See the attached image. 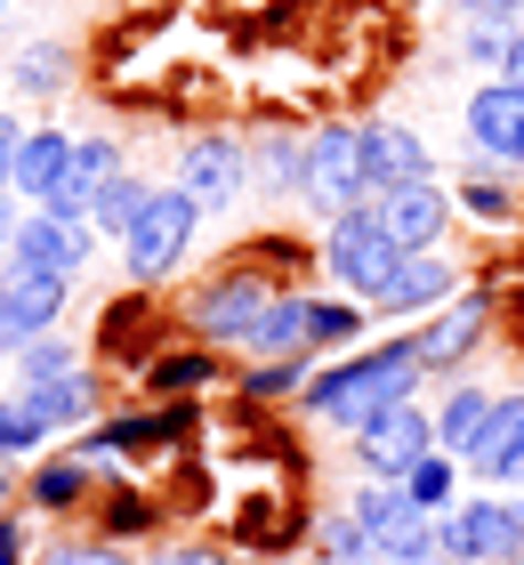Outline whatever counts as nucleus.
<instances>
[{
	"label": "nucleus",
	"instance_id": "f257e3e1",
	"mask_svg": "<svg viewBox=\"0 0 524 565\" xmlns=\"http://www.w3.org/2000/svg\"><path fill=\"white\" fill-rule=\"evenodd\" d=\"M419 340H396V348H372V355H355V364H339L323 380H307V413H323L339 428H363L379 413V404H404L419 388Z\"/></svg>",
	"mask_w": 524,
	"mask_h": 565
},
{
	"label": "nucleus",
	"instance_id": "f03ea898",
	"mask_svg": "<svg viewBox=\"0 0 524 565\" xmlns=\"http://www.w3.org/2000/svg\"><path fill=\"white\" fill-rule=\"evenodd\" d=\"M194 226H202V202H194L186 186H153V194H146V211H138V226L121 235L129 275H138V282H162L178 259H186Z\"/></svg>",
	"mask_w": 524,
	"mask_h": 565
},
{
	"label": "nucleus",
	"instance_id": "7ed1b4c3",
	"mask_svg": "<svg viewBox=\"0 0 524 565\" xmlns=\"http://www.w3.org/2000/svg\"><path fill=\"white\" fill-rule=\"evenodd\" d=\"M396 235H387V218H379V202H355V211H339L331 218V235H323V267L347 282V291L372 299L387 275H396Z\"/></svg>",
	"mask_w": 524,
	"mask_h": 565
},
{
	"label": "nucleus",
	"instance_id": "20e7f679",
	"mask_svg": "<svg viewBox=\"0 0 524 565\" xmlns=\"http://www.w3.org/2000/svg\"><path fill=\"white\" fill-rule=\"evenodd\" d=\"M299 194H307L323 218L355 211V202H379L372 178H363V130H314V138H307V178H299Z\"/></svg>",
	"mask_w": 524,
	"mask_h": 565
},
{
	"label": "nucleus",
	"instance_id": "39448f33",
	"mask_svg": "<svg viewBox=\"0 0 524 565\" xmlns=\"http://www.w3.org/2000/svg\"><path fill=\"white\" fill-rule=\"evenodd\" d=\"M355 452H363V469H372V477H404L411 460L436 452V420L419 413L411 396L404 404H379V413L355 428Z\"/></svg>",
	"mask_w": 524,
	"mask_h": 565
},
{
	"label": "nucleus",
	"instance_id": "423d86ee",
	"mask_svg": "<svg viewBox=\"0 0 524 565\" xmlns=\"http://www.w3.org/2000/svg\"><path fill=\"white\" fill-rule=\"evenodd\" d=\"M65 316V275H33V267H17L9 282H0V355H17V348H33L49 340V323Z\"/></svg>",
	"mask_w": 524,
	"mask_h": 565
},
{
	"label": "nucleus",
	"instance_id": "0eeeda50",
	"mask_svg": "<svg viewBox=\"0 0 524 565\" xmlns=\"http://www.w3.org/2000/svg\"><path fill=\"white\" fill-rule=\"evenodd\" d=\"M443 550L468 557V565H516V542H524V518L516 501H468L460 518H443Z\"/></svg>",
	"mask_w": 524,
	"mask_h": 565
},
{
	"label": "nucleus",
	"instance_id": "6e6552de",
	"mask_svg": "<svg viewBox=\"0 0 524 565\" xmlns=\"http://www.w3.org/2000/svg\"><path fill=\"white\" fill-rule=\"evenodd\" d=\"M355 518H363V533H372V550L379 557H396V550H411V542H428V509H419L411 493H404V477H379V484H363L355 493Z\"/></svg>",
	"mask_w": 524,
	"mask_h": 565
},
{
	"label": "nucleus",
	"instance_id": "1a4fd4ad",
	"mask_svg": "<svg viewBox=\"0 0 524 565\" xmlns=\"http://www.w3.org/2000/svg\"><path fill=\"white\" fill-rule=\"evenodd\" d=\"M89 243L82 235V218H57V211H41V218H17V267H33V275H65L73 267H89Z\"/></svg>",
	"mask_w": 524,
	"mask_h": 565
},
{
	"label": "nucleus",
	"instance_id": "9d476101",
	"mask_svg": "<svg viewBox=\"0 0 524 565\" xmlns=\"http://www.w3.org/2000/svg\"><path fill=\"white\" fill-rule=\"evenodd\" d=\"M468 138L492 162H524V82H484L468 97Z\"/></svg>",
	"mask_w": 524,
	"mask_h": 565
},
{
	"label": "nucleus",
	"instance_id": "9b49d317",
	"mask_svg": "<svg viewBox=\"0 0 524 565\" xmlns=\"http://www.w3.org/2000/svg\"><path fill=\"white\" fill-rule=\"evenodd\" d=\"M443 299H452V259H436V250H404L396 275L372 291L379 316H428V307H443Z\"/></svg>",
	"mask_w": 524,
	"mask_h": 565
},
{
	"label": "nucleus",
	"instance_id": "f8f14e48",
	"mask_svg": "<svg viewBox=\"0 0 524 565\" xmlns=\"http://www.w3.org/2000/svg\"><path fill=\"white\" fill-rule=\"evenodd\" d=\"M436 162H428V146H419L404 121H372L363 130V178H372V194H396V186H419Z\"/></svg>",
	"mask_w": 524,
	"mask_h": 565
},
{
	"label": "nucleus",
	"instance_id": "ddd939ff",
	"mask_svg": "<svg viewBox=\"0 0 524 565\" xmlns=\"http://www.w3.org/2000/svg\"><path fill=\"white\" fill-rule=\"evenodd\" d=\"M267 299H275V282H258V275H226V282H210V291L194 299V323L210 331V340H250V323L267 316Z\"/></svg>",
	"mask_w": 524,
	"mask_h": 565
},
{
	"label": "nucleus",
	"instance_id": "4468645a",
	"mask_svg": "<svg viewBox=\"0 0 524 565\" xmlns=\"http://www.w3.org/2000/svg\"><path fill=\"white\" fill-rule=\"evenodd\" d=\"M178 186H186L202 211H226V202L243 194V146L234 138H194L186 162H178Z\"/></svg>",
	"mask_w": 524,
	"mask_h": 565
},
{
	"label": "nucleus",
	"instance_id": "2eb2a0df",
	"mask_svg": "<svg viewBox=\"0 0 524 565\" xmlns=\"http://www.w3.org/2000/svg\"><path fill=\"white\" fill-rule=\"evenodd\" d=\"M105 178H114V146H105V138H73V162H65V178H57V186L41 194V211L82 218V226H89L97 194H105Z\"/></svg>",
	"mask_w": 524,
	"mask_h": 565
},
{
	"label": "nucleus",
	"instance_id": "dca6fc26",
	"mask_svg": "<svg viewBox=\"0 0 524 565\" xmlns=\"http://www.w3.org/2000/svg\"><path fill=\"white\" fill-rule=\"evenodd\" d=\"M379 218H387V235H396V250H436L443 218H452V202H443V194L428 186V178H419V186L379 194Z\"/></svg>",
	"mask_w": 524,
	"mask_h": 565
},
{
	"label": "nucleus",
	"instance_id": "f3484780",
	"mask_svg": "<svg viewBox=\"0 0 524 565\" xmlns=\"http://www.w3.org/2000/svg\"><path fill=\"white\" fill-rule=\"evenodd\" d=\"M477 340H484V299H443V316L419 331V364H428V372H452Z\"/></svg>",
	"mask_w": 524,
	"mask_h": 565
},
{
	"label": "nucleus",
	"instance_id": "a211bd4d",
	"mask_svg": "<svg viewBox=\"0 0 524 565\" xmlns=\"http://www.w3.org/2000/svg\"><path fill=\"white\" fill-rule=\"evenodd\" d=\"M524 460V396H492V420L477 436V452H468V469L477 477H509Z\"/></svg>",
	"mask_w": 524,
	"mask_h": 565
},
{
	"label": "nucleus",
	"instance_id": "6ab92c4d",
	"mask_svg": "<svg viewBox=\"0 0 524 565\" xmlns=\"http://www.w3.org/2000/svg\"><path fill=\"white\" fill-rule=\"evenodd\" d=\"M307 340H314V299L275 291V299H267V316L250 323V340H243V348H258V355H299Z\"/></svg>",
	"mask_w": 524,
	"mask_h": 565
},
{
	"label": "nucleus",
	"instance_id": "aec40b11",
	"mask_svg": "<svg viewBox=\"0 0 524 565\" xmlns=\"http://www.w3.org/2000/svg\"><path fill=\"white\" fill-rule=\"evenodd\" d=\"M65 162H73V138L65 130H24V146H17V194H49L65 178Z\"/></svg>",
	"mask_w": 524,
	"mask_h": 565
},
{
	"label": "nucleus",
	"instance_id": "412c9836",
	"mask_svg": "<svg viewBox=\"0 0 524 565\" xmlns=\"http://www.w3.org/2000/svg\"><path fill=\"white\" fill-rule=\"evenodd\" d=\"M24 404L41 413V428H82V420H97V380L89 372L49 380V388H24Z\"/></svg>",
	"mask_w": 524,
	"mask_h": 565
},
{
	"label": "nucleus",
	"instance_id": "4be33fe9",
	"mask_svg": "<svg viewBox=\"0 0 524 565\" xmlns=\"http://www.w3.org/2000/svg\"><path fill=\"white\" fill-rule=\"evenodd\" d=\"M484 420H492V396L484 388H452V396H443V413H436V445L452 460H468V452H477V436H484Z\"/></svg>",
	"mask_w": 524,
	"mask_h": 565
},
{
	"label": "nucleus",
	"instance_id": "5701e85b",
	"mask_svg": "<svg viewBox=\"0 0 524 565\" xmlns=\"http://www.w3.org/2000/svg\"><path fill=\"white\" fill-rule=\"evenodd\" d=\"M146 178H129V170H114L105 178V194H97V211H89V226L97 235H129V226H138V211H146Z\"/></svg>",
	"mask_w": 524,
	"mask_h": 565
},
{
	"label": "nucleus",
	"instance_id": "b1692460",
	"mask_svg": "<svg viewBox=\"0 0 524 565\" xmlns=\"http://www.w3.org/2000/svg\"><path fill=\"white\" fill-rule=\"evenodd\" d=\"M314 542H323L331 565H379V550H372V533H363L355 509H347V518H323V525H314Z\"/></svg>",
	"mask_w": 524,
	"mask_h": 565
},
{
	"label": "nucleus",
	"instance_id": "393cba45",
	"mask_svg": "<svg viewBox=\"0 0 524 565\" xmlns=\"http://www.w3.org/2000/svg\"><path fill=\"white\" fill-rule=\"evenodd\" d=\"M404 493H411V501H419V509H428V518H436V509L452 501V452L436 445L428 460H411V469H404Z\"/></svg>",
	"mask_w": 524,
	"mask_h": 565
},
{
	"label": "nucleus",
	"instance_id": "a878e982",
	"mask_svg": "<svg viewBox=\"0 0 524 565\" xmlns=\"http://www.w3.org/2000/svg\"><path fill=\"white\" fill-rule=\"evenodd\" d=\"M17 372H24V388H49V380L82 372V355H73L65 340H33V348H17Z\"/></svg>",
	"mask_w": 524,
	"mask_h": 565
},
{
	"label": "nucleus",
	"instance_id": "bb28decb",
	"mask_svg": "<svg viewBox=\"0 0 524 565\" xmlns=\"http://www.w3.org/2000/svg\"><path fill=\"white\" fill-rule=\"evenodd\" d=\"M82 493H89V469H82V460H49V469L33 477V501H41V509H73Z\"/></svg>",
	"mask_w": 524,
	"mask_h": 565
},
{
	"label": "nucleus",
	"instance_id": "cd10ccee",
	"mask_svg": "<svg viewBox=\"0 0 524 565\" xmlns=\"http://www.w3.org/2000/svg\"><path fill=\"white\" fill-rule=\"evenodd\" d=\"M299 380H307V348H299V355H267V364H258L243 388H250V396H291Z\"/></svg>",
	"mask_w": 524,
	"mask_h": 565
},
{
	"label": "nucleus",
	"instance_id": "c85d7f7f",
	"mask_svg": "<svg viewBox=\"0 0 524 565\" xmlns=\"http://www.w3.org/2000/svg\"><path fill=\"white\" fill-rule=\"evenodd\" d=\"M202 380H218V364H210V355H162V364H153V388H170V396L202 388Z\"/></svg>",
	"mask_w": 524,
	"mask_h": 565
},
{
	"label": "nucleus",
	"instance_id": "c756f323",
	"mask_svg": "<svg viewBox=\"0 0 524 565\" xmlns=\"http://www.w3.org/2000/svg\"><path fill=\"white\" fill-rule=\"evenodd\" d=\"M355 331H363V316H355V307H331V299H314V340H307V348H347Z\"/></svg>",
	"mask_w": 524,
	"mask_h": 565
},
{
	"label": "nucleus",
	"instance_id": "7c9ffc66",
	"mask_svg": "<svg viewBox=\"0 0 524 565\" xmlns=\"http://www.w3.org/2000/svg\"><path fill=\"white\" fill-rule=\"evenodd\" d=\"M41 413H33V404H0V452H33L41 445Z\"/></svg>",
	"mask_w": 524,
	"mask_h": 565
},
{
	"label": "nucleus",
	"instance_id": "2f4dec72",
	"mask_svg": "<svg viewBox=\"0 0 524 565\" xmlns=\"http://www.w3.org/2000/svg\"><path fill=\"white\" fill-rule=\"evenodd\" d=\"M379 565H452V550H443V533H428V542H411V550L379 557Z\"/></svg>",
	"mask_w": 524,
	"mask_h": 565
},
{
	"label": "nucleus",
	"instance_id": "473e14b6",
	"mask_svg": "<svg viewBox=\"0 0 524 565\" xmlns=\"http://www.w3.org/2000/svg\"><path fill=\"white\" fill-rule=\"evenodd\" d=\"M468 49H477L484 65H501V57H509V24H477V33H468Z\"/></svg>",
	"mask_w": 524,
	"mask_h": 565
},
{
	"label": "nucleus",
	"instance_id": "72a5a7b5",
	"mask_svg": "<svg viewBox=\"0 0 524 565\" xmlns=\"http://www.w3.org/2000/svg\"><path fill=\"white\" fill-rule=\"evenodd\" d=\"M17 146H24V130L0 114V186H17Z\"/></svg>",
	"mask_w": 524,
	"mask_h": 565
},
{
	"label": "nucleus",
	"instance_id": "f704fd0d",
	"mask_svg": "<svg viewBox=\"0 0 524 565\" xmlns=\"http://www.w3.org/2000/svg\"><path fill=\"white\" fill-rule=\"evenodd\" d=\"M460 9H468V17H477V24H509V17L524 9V0H460Z\"/></svg>",
	"mask_w": 524,
	"mask_h": 565
},
{
	"label": "nucleus",
	"instance_id": "c9c22d12",
	"mask_svg": "<svg viewBox=\"0 0 524 565\" xmlns=\"http://www.w3.org/2000/svg\"><path fill=\"white\" fill-rule=\"evenodd\" d=\"M468 211L477 218H509V194L501 186H468Z\"/></svg>",
	"mask_w": 524,
	"mask_h": 565
},
{
	"label": "nucleus",
	"instance_id": "e433bc0d",
	"mask_svg": "<svg viewBox=\"0 0 524 565\" xmlns=\"http://www.w3.org/2000/svg\"><path fill=\"white\" fill-rule=\"evenodd\" d=\"M41 565H129L121 550H57V557H41Z\"/></svg>",
	"mask_w": 524,
	"mask_h": 565
},
{
	"label": "nucleus",
	"instance_id": "4c0bfd02",
	"mask_svg": "<svg viewBox=\"0 0 524 565\" xmlns=\"http://www.w3.org/2000/svg\"><path fill=\"white\" fill-rule=\"evenodd\" d=\"M0 565H24V533L9 518H0Z\"/></svg>",
	"mask_w": 524,
	"mask_h": 565
},
{
	"label": "nucleus",
	"instance_id": "58836bf2",
	"mask_svg": "<svg viewBox=\"0 0 524 565\" xmlns=\"http://www.w3.org/2000/svg\"><path fill=\"white\" fill-rule=\"evenodd\" d=\"M501 82H524V33H509V57H501Z\"/></svg>",
	"mask_w": 524,
	"mask_h": 565
},
{
	"label": "nucleus",
	"instance_id": "ea45409f",
	"mask_svg": "<svg viewBox=\"0 0 524 565\" xmlns=\"http://www.w3.org/2000/svg\"><path fill=\"white\" fill-rule=\"evenodd\" d=\"M153 565H226V557H210V550H170V557H153Z\"/></svg>",
	"mask_w": 524,
	"mask_h": 565
},
{
	"label": "nucleus",
	"instance_id": "a19ab883",
	"mask_svg": "<svg viewBox=\"0 0 524 565\" xmlns=\"http://www.w3.org/2000/svg\"><path fill=\"white\" fill-rule=\"evenodd\" d=\"M0 243H17V218H9V186H0Z\"/></svg>",
	"mask_w": 524,
	"mask_h": 565
},
{
	"label": "nucleus",
	"instance_id": "79ce46f5",
	"mask_svg": "<svg viewBox=\"0 0 524 565\" xmlns=\"http://www.w3.org/2000/svg\"><path fill=\"white\" fill-rule=\"evenodd\" d=\"M509 477H516V484H524V460H516V469H509Z\"/></svg>",
	"mask_w": 524,
	"mask_h": 565
}]
</instances>
